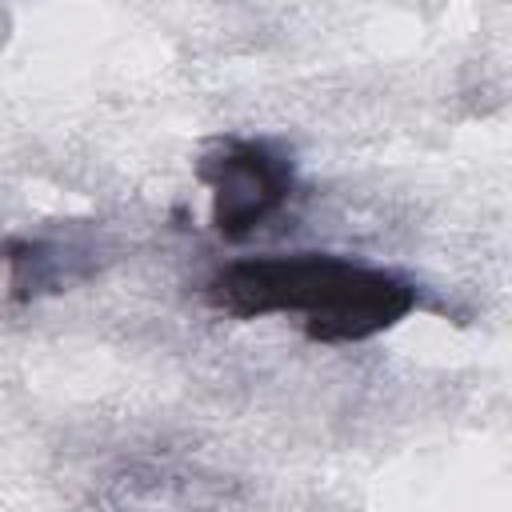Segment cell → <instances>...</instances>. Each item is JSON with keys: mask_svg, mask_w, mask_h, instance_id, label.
<instances>
[{"mask_svg": "<svg viewBox=\"0 0 512 512\" xmlns=\"http://www.w3.org/2000/svg\"><path fill=\"white\" fill-rule=\"evenodd\" d=\"M0 260L16 304L68 292L100 272V248L88 236H8L0 240Z\"/></svg>", "mask_w": 512, "mask_h": 512, "instance_id": "cell-3", "label": "cell"}, {"mask_svg": "<svg viewBox=\"0 0 512 512\" xmlns=\"http://www.w3.org/2000/svg\"><path fill=\"white\" fill-rule=\"evenodd\" d=\"M204 300L236 320L300 316L304 336L316 344H360L396 328L420 308V288L392 272L336 252L244 256L216 268Z\"/></svg>", "mask_w": 512, "mask_h": 512, "instance_id": "cell-1", "label": "cell"}, {"mask_svg": "<svg viewBox=\"0 0 512 512\" xmlns=\"http://www.w3.org/2000/svg\"><path fill=\"white\" fill-rule=\"evenodd\" d=\"M196 176L212 196V228L224 240H248L296 196V164L272 140L220 136L200 152Z\"/></svg>", "mask_w": 512, "mask_h": 512, "instance_id": "cell-2", "label": "cell"}]
</instances>
